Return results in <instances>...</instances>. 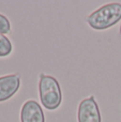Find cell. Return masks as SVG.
Wrapping results in <instances>:
<instances>
[{
    "label": "cell",
    "instance_id": "cell-4",
    "mask_svg": "<svg viewBox=\"0 0 121 122\" xmlns=\"http://www.w3.org/2000/svg\"><path fill=\"white\" fill-rule=\"evenodd\" d=\"M20 87V75L17 73L0 77V102L10 100Z\"/></svg>",
    "mask_w": 121,
    "mask_h": 122
},
{
    "label": "cell",
    "instance_id": "cell-1",
    "mask_svg": "<svg viewBox=\"0 0 121 122\" xmlns=\"http://www.w3.org/2000/svg\"><path fill=\"white\" fill-rule=\"evenodd\" d=\"M121 20V3L111 2L102 5L86 17L88 25L94 30H105Z\"/></svg>",
    "mask_w": 121,
    "mask_h": 122
},
{
    "label": "cell",
    "instance_id": "cell-8",
    "mask_svg": "<svg viewBox=\"0 0 121 122\" xmlns=\"http://www.w3.org/2000/svg\"><path fill=\"white\" fill-rule=\"evenodd\" d=\"M119 32H120V36H121V26H120V29H119Z\"/></svg>",
    "mask_w": 121,
    "mask_h": 122
},
{
    "label": "cell",
    "instance_id": "cell-6",
    "mask_svg": "<svg viewBox=\"0 0 121 122\" xmlns=\"http://www.w3.org/2000/svg\"><path fill=\"white\" fill-rule=\"evenodd\" d=\"M12 51H13V45L12 42L10 41V39L8 36H5L4 34L0 33V58L10 56Z\"/></svg>",
    "mask_w": 121,
    "mask_h": 122
},
{
    "label": "cell",
    "instance_id": "cell-3",
    "mask_svg": "<svg viewBox=\"0 0 121 122\" xmlns=\"http://www.w3.org/2000/svg\"><path fill=\"white\" fill-rule=\"evenodd\" d=\"M78 122H102L100 108L93 95L81 100L77 109Z\"/></svg>",
    "mask_w": 121,
    "mask_h": 122
},
{
    "label": "cell",
    "instance_id": "cell-5",
    "mask_svg": "<svg viewBox=\"0 0 121 122\" xmlns=\"http://www.w3.org/2000/svg\"><path fill=\"white\" fill-rule=\"evenodd\" d=\"M20 122H45L41 105L34 100H28L20 108Z\"/></svg>",
    "mask_w": 121,
    "mask_h": 122
},
{
    "label": "cell",
    "instance_id": "cell-2",
    "mask_svg": "<svg viewBox=\"0 0 121 122\" xmlns=\"http://www.w3.org/2000/svg\"><path fill=\"white\" fill-rule=\"evenodd\" d=\"M39 94L43 107L55 110L62 103V91L60 84L55 77L42 73L39 79Z\"/></svg>",
    "mask_w": 121,
    "mask_h": 122
},
{
    "label": "cell",
    "instance_id": "cell-7",
    "mask_svg": "<svg viewBox=\"0 0 121 122\" xmlns=\"http://www.w3.org/2000/svg\"><path fill=\"white\" fill-rule=\"evenodd\" d=\"M11 32V23L6 16L0 13V33L6 34Z\"/></svg>",
    "mask_w": 121,
    "mask_h": 122
}]
</instances>
